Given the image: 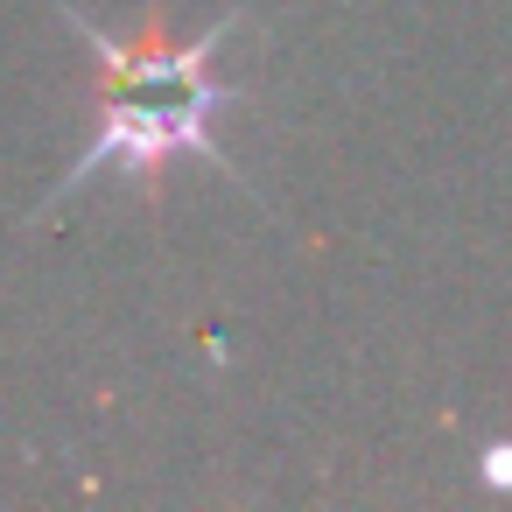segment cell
Returning a JSON list of instances; mask_svg holds the SVG:
<instances>
[{"label":"cell","mask_w":512,"mask_h":512,"mask_svg":"<svg viewBox=\"0 0 512 512\" xmlns=\"http://www.w3.org/2000/svg\"><path fill=\"white\" fill-rule=\"evenodd\" d=\"M64 22H71V29L99 50V64H106V120H99V141L71 162V176H64L57 197L99 183L106 169H134V176H141V169H162L169 155H204L225 183H246V176L218 155V141H211V120H218L239 92L204 71L232 22H218V29L190 36V43L148 36V43H134V50L113 43V36L92 29V22H78V8H64Z\"/></svg>","instance_id":"cell-1"}]
</instances>
